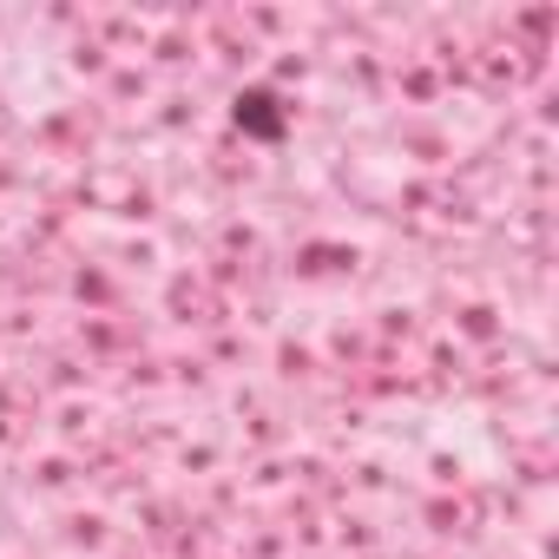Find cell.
Masks as SVG:
<instances>
[{
	"instance_id": "6da1fadb",
	"label": "cell",
	"mask_w": 559,
	"mask_h": 559,
	"mask_svg": "<svg viewBox=\"0 0 559 559\" xmlns=\"http://www.w3.org/2000/svg\"><path fill=\"white\" fill-rule=\"evenodd\" d=\"M230 126L243 139H257V145H276V139L290 132V106H284L276 86H237L230 93Z\"/></svg>"
}]
</instances>
